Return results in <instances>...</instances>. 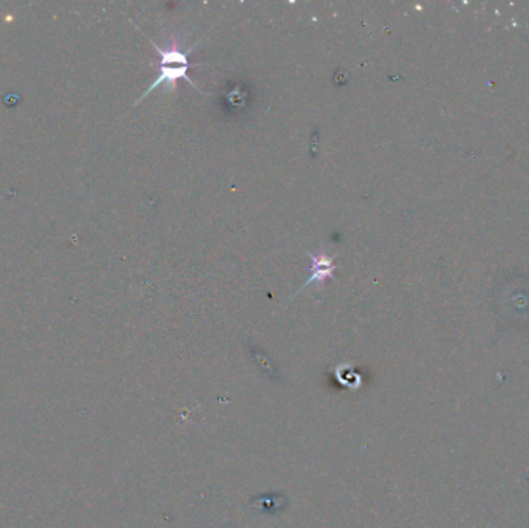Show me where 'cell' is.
Masks as SVG:
<instances>
[{"mask_svg": "<svg viewBox=\"0 0 529 528\" xmlns=\"http://www.w3.org/2000/svg\"><path fill=\"white\" fill-rule=\"evenodd\" d=\"M148 41L152 44V47L157 50L161 56L160 73H158L157 79H155L150 84V87L145 90V92L140 96L138 101L135 103V106H138L145 96L150 95L153 90H157L160 86H164V90H166V92H172V90H175L177 83L180 79H186L188 83L197 90V92H200L202 95H207L202 92V90H200L197 84L194 83V79L188 75L190 67H202V66H207V64H190L188 59V50L183 49V45H181L178 38H170V42L169 45H166V47H160L157 42L150 41V38H148Z\"/></svg>", "mask_w": 529, "mask_h": 528, "instance_id": "cell-1", "label": "cell"}, {"mask_svg": "<svg viewBox=\"0 0 529 528\" xmlns=\"http://www.w3.org/2000/svg\"><path fill=\"white\" fill-rule=\"evenodd\" d=\"M307 254H308V258L312 259V267L308 268L309 278L302 285V288L299 290V293L312 284H319V287H322L327 279H333L334 282H337L334 276V271L337 270V265L334 262L336 256H330V254H327V253L313 254L309 251H307Z\"/></svg>", "mask_w": 529, "mask_h": 528, "instance_id": "cell-2", "label": "cell"}]
</instances>
